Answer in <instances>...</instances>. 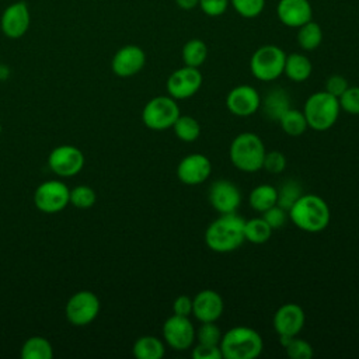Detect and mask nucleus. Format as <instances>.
I'll return each mask as SVG.
<instances>
[{
  "label": "nucleus",
  "instance_id": "obj_29",
  "mask_svg": "<svg viewBox=\"0 0 359 359\" xmlns=\"http://www.w3.org/2000/svg\"><path fill=\"white\" fill-rule=\"evenodd\" d=\"M272 231L271 226L262 217H254L244 222V238L252 244L266 243Z\"/></svg>",
  "mask_w": 359,
  "mask_h": 359
},
{
  "label": "nucleus",
  "instance_id": "obj_5",
  "mask_svg": "<svg viewBox=\"0 0 359 359\" xmlns=\"http://www.w3.org/2000/svg\"><path fill=\"white\" fill-rule=\"evenodd\" d=\"M339 102L332 94L324 91H317L311 94L303 107V114L307 121V126L323 132L334 126L339 116Z\"/></svg>",
  "mask_w": 359,
  "mask_h": 359
},
{
  "label": "nucleus",
  "instance_id": "obj_22",
  "mask_svg": "<svg viewBox=\"0 0 359 359\" xmlns=\"http://www.w3.org/2000/svg\"><path fill=\"white\" fill-rule=\"evenodd\" d=\"M313 66L310 59L303 55V53H290L286 56L285 60V67H283V74L296 83L306 81L310 74H311Z\"/></svg>",
  "mask_w": 359,
  "mask_h": 359
},
{
  "label": "nucleus",
  "instance_id": "obj_35",
  "mask_svg": "<svg viewBox=\"0 0 359 359\" xmlns=\"http://www.w3.org/2000/svg\"><path fill=\"white\" fill-rule=\"evenodd\" d=\"M222 331L215 324V321L210 323H201V327L196 330L195 339L199 344H208V345H219L222 339Z\"/></svg>",
  "mask_w": 359,
  "mask_h": 359
},
{
  "label": "nucleus",
  "instance_id": "obj_32",
  "mask_svg": "<svg viewBox=\"0 0 359 359\" xmlns=\"http://www.w3.org/2000/svg\"><path fill=\"white\" fill-rule=\"evenodd\" d=\"M303 195L302 192V185L297 181L289 180L286 182H283L280 185V188L278 189V202L276 205H279L280 208H283L285 210H289L293 203Z\"/></svg>",
  "mask_w": 359,
  "mask_h": 359
},
{
  "label": "nucleus",
  "instance_id": "obj_17",
  "mask_svg": "<svg viewBox=\"0 0 359 359\" xmlns=\"http://www.w3.org/2000/svg\"><path fill=\"white\" fill-rule=\"evenodd\" d=\"M146 63V53L137 45H125L112 57V72L119 77H130L139 73Z\"/></svg>",
  "mask_w": 359,
  "mask_h": 359
},
{
  "label": "nucleus",
  "instance_id": "obj_10",
  "mask_svg": "<svg viewBox=\"0 0 359 359\" xmlns=\"http://www.w3.org/2000/svg\"><path fill=\"white\" fill-rule=\"evenodd\" d=\"M100 300L90 290L74 293L66 304V317L73 325H87L100 313Z\"/></svg>",
  "mask_w": 359,
  "mask_h": 359
},
{
  "label": "nucleus",
  "instance_id": "obj_45",
  "mask_svg": "<svg viewBox=\"0 0 359 359\" xmlns=\"http://www.w3.org/2000/svg\"><path fill=\"white\" fill-rule=\"evenodd\" d=\"M0 135H1V125H0Z\"/></svg>",
  "mask_w": 359,
  "mask_h": 359
},
{
  "label": "nucleus",
  "instance_id": "obj_13",
  "mask_svg": "<svg viewBox=\"0 0 359 359\" xmlns=\"http://www.w3.org/2000/svg\"><path fill=\"white\" fill-rule=\"evenodd\" d=\"M226 107L236 116H251L261 108V95L252 86L241 84L229 91Z\"/></svg>",
  "mask_w": 359,
  "mask_h": 359
},
{
  "label": "nucleus",
  "instance_id": "obj_23",
  "mask_svg": "<svg viewBox=\"0 0 359 359\" xmlns=\"http://www.w3.org/2000/svg\"><path fill=\"white\" fill-rule=\"evenodd\" d=\"M278 202V189L269 184H261L255 187L248 196L250 206L257 212H265Z\"/></svg>",
  "mask_w": 359,
  "mask_h": 359
},
{
  "label": "nucleus",
  "instance_id": "obj_42",
  "mask_svg": "<svg viewBox=\"0 0 359 359\" xmlns=\"http://www.w3.org/2000/svg\"><path fill=\"white\" fill-rule=\"evenodd\" d=\"M172 311L177 316L189 317L192 314V299L185 294L178 296L172 303Z\"/></svg>",
  "mask_w": 359,
  "mask_h": 359
},
{
  "label": "nucleus",
  "instance_id": "obj_4",
  "mask_svg": "<svg viewBox=\"0 0 359 359\" xmlns=\"http://www.w3.org/2000/svg\"><path fill=\"white\" fill-rule=\"evenodd\" d=\"M230 160L233 165L244 172H255L262 168L265 146L261 137L252 132L237 135L230 144Z\"/></svg>",
  "mask_w": 359,
  "mask_h": 359
},
{
  "label": "nucleus",
  "instance_id": "obj_37",
  "mask_svg": "<svg viewBox=\"0 0 359 359\" xmlns=\"http://www.w3.org/2000/svg\"><path fill=\"white\" fill-rule=\"evenodd\" d=\"M285 167H286V157L283 153L276 150L265 153L264 163H262L264 170H266L271 174H279L285 170Z\"/></svg>",
  "mask_w": 359,
  "mask_h": 359
},
{
  "label": "nucleus",
  "instance_id": "obj_12",
  "mask_svg": "<svg viewBox=\"0 0 359 359\" xmlns=\"http://www.w3.org/2000/svg\"><path fill=\"white\" fill-rule=\"evenodd\" d=\"M48 164L55 174L60 177H72L81 171L84 165V156L77 147L72 144H62L50 151Z\"/></svg>",
  "mask_w": 359,
  "mask_h": 359
},
{
  "label": "nucleus",
  "instance_id": "obj_1",
  "mask_svg": "<svg viewBox=\"0 0 359 359\" xmlns=\"http://www.w3.org/2000/svg\"><path fill=\"white\" fill-rule=\"evenodd\" d=\"M244 219L236 212L220 215L205 231V243L215 252H231L244 243Z\"/></svg>",
  "mask_w": 359,
  "mask_h": 359
},
{
  "label": "nucleus",
  "instance_id": "obj_21",
  "mask_svg": "<svg viewBox=\"0 0 359 359\" xmlns=\"http://www.w3.org/2000/svg\"><path fill=\"white\" fill-rule=\"evenodd\" d=\"M261 108L265 114V116L271 121H279V118L289 109L290 107V97L289 94L280 88L275 87L271 88L266 95L264 97V101L261 100Z\"/></svg>",
  "mask_w": 359,
  "mask_h": 359
},
{
  "label": "nucleus",
  "instance_id": "obj_36",
  "mask_svg": "<svg viewBox=\"0 0 359 359\" xmlns=\"http://www.w3.org/2000/svg\"><path fill=\"white\" fill-rule=\"evenodd\" d=\"M338 102L342 111L349 115H359V86H349L339 97Z\"/></svg>",
  "mask_w": 359,
  "mask_h": 359
},
{
  "label": "nucleus",
  "instance_id": "obj_3",
  "mask_svg": "<svg viewBox=\"0 0 359 359\" xmlns=\"http://www.w3.org/2000/svg\"><path fill=\"white\" fill-rule=\"evenodd\" d=\"M219 346L223 359H255L264 349V341L255 330L237 325L222 335Z\"/></svg>",
  "mask_w": 359,
  "mask_h": 359
},
{
  "label": "nucleus",
  "instance_id": "obj_11",
  "mask_svg": "<svg viewBox=\"0 0 359 359\" xmlns=\"http://www.w3.org/2000/svg\"><path fill=\"white\" fill-rule=\"evenodd\" d=\"M202 73L198 67L184 66L174 70L167 79L168 95L174 100H185L195 95L202 86Z\"/></svg>",
  "mask_w": 359,
  "mask_h": 359
},
{
  "label": "nucleus",
  "instance_id": "obj_9",
  "mask_svg": "<svg viewBox=\"0 0 359 359\" xmlns=\"http://www.w3.org/2000/svg\"><path fill=\"white\" fill-rule=\"evenodd\" d=\"M70 189L62 181H46L34 194L35 206L43 213H56L67 206Z\"/></svg>",
  "mask_w": 359,
  "mask_h": 359
},
{
  "label": "nucleus",
  "instance_id": "obj_18",
  "mask_svg": "<svg viewBox=\"0 0 359 359\" xmlns=\"http://www.w3.org/2000/svg\"><path fill=\"white\" fill-rule=\"evenodd\" d=\"M306 316L296 303L282 304L273 316V328L279 337H296L304 325Z\"/></svg>",
  "mask_w": 359,
  "mask_h": 359
},
{
  "label": "nucleus",
  "instance_id": "obj_41",
  "mask_svg": "<svg viewBox=\"0 0 359 359\" xmlns=\"http://www.w3.org/2000/svg\"><path fill=\"white\" fill-rule=\"evenodd\" d=\"M349 87L346 79L341 74H332L325 80V91L334 97H339Z\"/></svg>",
  "mask_w": 359,
  "mask_h": 359
},
{
  "label": "nucleus",
  "instance_id": "obj_27",
  "mask_svg": "<svg viewBox=\"0 0 359 359\" xmlns=\"http://www.w3.org/2000/svg\"><path fill=\"white\" fill-rule=\"evenodd\" d=\"M52 345L42 337L28 338L21 348V358L24 359H52Z\"/></svg>",
  "mask_w": 359,
  "mask_h": 359
},
{
  "label": "nucleus",
  "instance_id": "obj_26",
  "mask_svg": "<svg viewBox=\"0 0 359 359\" xmlns=\"http://www.w3.org/2000/svg\"><path fill=\"white\" fill-rule=\"evenodd\" d=\"M323 42V29L321 27L310 20L302 27L297 28V43L304 50H314Z\"/></svg>",
  "mask_w": 359,
  "mask_h": 359
},
{
  "label": "nucleus",
  "instance_id": "obj_28",
  "mask_svg": "<svg viewBox=\"0 0 359 359\" xmlns=\"http://www.w3.org/2000/svg\"><path fill=\"white\" fill-rule=\"evenodd\" d=\"M279 125L282 128V130L289 135V136H300L306 132L307 126V121L306 116L303 114V111L299 109H293L289 108L280 118H279Z\"/></svg>",
  "mask_w": 359,
  "mask_h": 359
},
{
  "label": "nucleus",
  "instance_id": "obj_24",
  "mask_svg": "<svg viewBox=\"0 0 359 359\" xmlns=\"http://www.w3.org/2000/svg\"><path fill=\"white\" fill-rule=\"evenodd\" d=\"M164 344L157 337L143 335L133 344V355L137 359H160L164 356Z\"/></svg>",
  "mask_w": 359,
  "mask_h": 359
},
{
  "label": "nucleus",
  "instance_id": "obj_14",
  "mask_svg": "<svg viewBox=\"0 0 359 359\" xmlns=\"http://www.w3.org/2000/svg\"><path fill=\"white\" fill-rule=\"evenodd\" d=\"M208 198L212 208L220 215L237 212L241 202L240 189L236 184L227 180L215 181L209 188Z\"/></svg>",
  "mask_w": 359,
  "mask_h": 359
},
{
  "label": "nucleus",
  "instance_id": "obj_38",
  "mask_svg": "<svg viewBox=\"0 0 359 359\" xmlns=\"http://www.w3.org/2000/svg\"><path fill=\"white\" fill-rule=\"evenodd\" d=\"M286 217H287V210H285L279 205H273L265 212H262V219L271 226L272 230L280 229L285 224Z\"/></svg>",
  "mask_w": 359,
  "mask_h": 359
},
{
  "label": "nucleus",
  "instance_id": "obj_43",
  "mask_svg": "<svg viewBox=\"0 0 359 359\" xmlns=\"http://www.w3.org/2000/svg\"><path fill=\"white\" fill-rule=\"evenodd\" d=\"M175 3L182 10H192L198 6L199 0H175Z\"/></svg>",
  "mask_w": 359,
  "mask_h": 359
},
{
  "label": "nucleus",
  "instance_id": "obj_33",
  "mask_svg": "<svg viewBox=\"0 0 359 359\" xmlns=\"http://www.w3.org/2000/svg\"><path fill=\"white\" fill-rule=\"evenodd\" d=\"M69 202L80 209L91 208L95 203V192L93 188L87 185H79L73 189H70Z\"/></svg>",
  "mask_w": 359,
  "mask_h": 359
},
{
  "label": "nucleus",
  "instance_id": "obj_25",
  "mask_svg": "<svg viewBox=\"0 0 359 359\" xmlns=\"http://www.w3.org/2000/svg\"><path fill=\"white\" fill-rule=\"evenodd\" d=\"M181 56L185 66L199 67L208 59V45L199 38H192L182 46Z\"/></svg>",
  "mask_w": 359,
  "mask_h": 359
},
{
  "label": "nucleus",
  "instance_id": "obj_16",
  "mask_svg": "<svg viewBox=\"0 0 359 359\" xmlns=\"http://www.w3.org/2000/svg\"><path fill=\"white\" fill-rule=\"evenodd\" d=\"M31 14L25 1H15L6 7L0 18V27L7 38H21L29 28Z\"/></svg>",
  "mask_w": 359,
  "mask_h": 359
},
{
  "label": "nucleus",
  "instance_id": "obj_2",
  "mask_svg": "<svg viewBox=\"0 0 359 359\" xmlns=\"http://www.w3.org/2000/svg\"><path fill=\"white\" fill-rule=\"evenodd\" d=\"M293 224L307 233L324 230L331 219L327 202L314 194H303L287 210Z\"/></svg>",
  "mask_w": 359,
  "mask_h": 359
},
{
  "label": "nucleus",
  "instance_id": "obj_20",
  "mask_svg": "<svg viewBox=\"0 0 359 359\" xmlns=\"http://www.w3.org/2000/svg\"><path fill=\"white\" fill-rule=\"evenodd\" d=\"M276 15L283 25L299 28L313 20V7L309 0H279Z\"/></svg>",
  "mask_w": 359,
  "mask_h": 359
},
{
  "label": "nucleus",
  "instance_id": "obj_7",
  "mask_svg": "<svg viewBox=\"0 0 359 359\" xmlns=\"http://www.w3.org/2000/svg\"><path fill=\"white\" fill-rule=\"evenodd\" d=\"M180 115V107L172 97L158 95L147 101L142 111V121L149 129L164 130L172 128Z\"/></svg>",
  "mask_w": 359,
  "mask_h": 359
},
{
  "label": "nucleus",
  "instance_id": "obj_19",
  "mask_svg": "<svg viewBox=\"0 0 359 359\" xmlns=\"http://www.w3.org/2000/svg\"><path fill=\"white\" fill-rule=\"evenodd\" d=\"M224 309L222 296L212 289H203L192 299V314L201 323H210L220 318Z\"/></svg>",
  "mask_w": 359,
  "mask_h": 359
},
{
  "label": "nucleus",
  "instance_id": "obj_34",
  "mask_svg": "<svg viewBox=\"0 0 359 359\" xmlns=\"http://www.w3.org/2000/svg\"><path fill=\"white\" fill-rule=\"evenodd\" d=\"M230 4L244 18L258 17L265 7V0H230Z\"/></svg>",
  "mask_w": 359,
  "mask_h": 359
},
{
  "label": "nucleus",
  "instance_id": "obj_40",
  "mask_svg": "<svg viewBox=\"0 0 359 359\" xmlns=\"http://www.w3.org/2000/svg\"><path fill=\"white\" fill-rule=\"evenodd\" d=\"M230 0H199L198 6L203 11V14L209 17H219L226 13L229 8Z\"/></svg>",
  "mask_w": 359,
  "mask_h": 359
},
{
  "label": "nucleus",
  "instance_id": "obj_39",
  "mask_svg": "<svg viewBox=\"0 0 359 359\" xmlns=\"http://www.w3.org/2000/svg\"><path fill=\"white\" fill-rule=\"evenodd\" d=\"M191 356L194 359H223L219 345H208L199 342L195 346L192 345Z\"/></svg>",
  "mask_w": 359,
  "mask_h": 359
},
{
  "label": "nucleus",
  "instance_id": "obj_6",
  "mask_svg": "<svg viewBox=\"0 0 359 359\" xmlns=\"http://www.w3.org/2000/svg\"><path fill=\"white\" fill-rule=\"evenodd\" d=\"M286 53L276 45L259 46L250 59V70L257 80L273 81L283 74Z\"/></svg>",
  "mask_w": 359,
  "mask_h": 359
},
{
  "label": "nucleus",
  "instance_id": "obj_8",
  "mask_svg": "<svg viewBox=\"0 0 359 359\" xmlns=\"http://www.w3.org/2000/svg\"><path fill=\"white\" fill-rule=\"evenodd\" d=\"M195 337L196 330L188 317L172 314L163 324V338L167 345L175 351L192 348Z\"/></svg>",
  "mask_w": 359,
  "mask_h": 359
},
{
  "label": "nucleus",
  "instance_id": "obj_30",
  "mask_svg": "<svg viewBox=\"0 0 359 359\" xmlns=\"http://www.w3.org/2000/svg\"><path fill=\"white\" fill-rule=\"evenodd\" d=\"M175 136L182 142H194L201 135L199 122L191 115H180L172 125Z\"/></svg>",
  "mask_w": 359,
  "mask_h": 359
},
{
  "label": "nucleus",
  "instance_id": "obj_44",
  "mask_svg": "<svg viewBox=\"0 0 359 359\" xmlns=\"http://www.w3.org/2000/svg\"><path fill=\"white\" fill-rule=\"evenodd\" d=\"M0 76H1V65H0Z\"/></svg>",
  "mask_w": 359,
  "mask_h": 359
},
{
  "label": "nucleus",
  "instance_id": "obj_31",
  "mask_svg": "<svg viewBox=\"0 0 359 359\" xmlns=\"http://www.w3.org/2000/svg\"><path fill=\"white\" fill-rule=\"evenodd\" d=\"M280 344L286 351V355L290 359H310L313 358V346L300 338L296 337H279Z\"/></svg>",
  "mask_w": 359,
  "mask_h": 359
},
{
  "label": "nucleus",
  "instance_id": "obj_15",
  "mask_svg": "<svg viewBox=\"0 0 359 359\" xmlns=\"http://www.w3.org/2000/svg\"><path fill=\"white\" fill-rule=\"evenodd\" d=\"M210 172V160L202 153L185 156L177 167V177L185 185H199L209 178Z\"/></svg>",
  "mask_w": 359,
  "mask_h": 359
}]
</instances>
